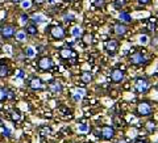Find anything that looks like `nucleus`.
Segmentation results:
<instances>
[{
	"mask_svg": "<svg viewBox=\"0 0 158 143\" xmlns=\"http://www.w3.org/2000/svg\"><path fill=\"white\" fill-rule=\"evenodd\" d=\"M15 34H16V28L12 24H6L0 28V36L3 39H11L15 37Z\"/></svg>",
	"mask_w": 158,
	"mask_h": 143,
	"instance_id": "f257e3e1",
	"label": "nucleus"
},
{
	"mask_svg": "<svg viewBox=\"0 0 158 143\" xmlns=\"http://www.w3.org/2000/svg\"><path fill=\"white\" fill-rule=\"evenodd\" d=\"M99 137H102V139H104V141H111L115 137V129L110 125H104L102 127V131Z\"/></svg>",
	"mask_w": 158,
	"mask_h": 143,
	"instance_id": "423d86ee",
	"label": "nucleus"
},
{
	"mask_svg": "<svg viewBox=\"0 0 158 143\" xmlns=\"http://www.w3.org/2000/svg\"><path fill=\"white\" fill-rule=\"evenodd\" d=\"M120 20H121V22H125V24L132 22L131 14H129V13H127V12H123V13L120 14Z\"/></svg>",
	"mask_w": 158,
	"mask_h": 143,
	"instance_id": "a211bd4d",
	"label": "nucleus"
},
{
	"mask_svg": "<svg viewBox=\"0 0 158 143\" xmlns=\"http://www.w3.org/2000/svg\"><path fill=\"white\" fill-rule=\"evenodd\" d=\"M46 0H33V4H36V6H41V4H44Z\"/></svg>",
	"mask_w": 158,
	"mask_h": 143,
	"instance_id": "473e14b6",
	"label": "nucleus"
},
{
	"mask_svg": "<svg viewBox=\"0 0 158 143\" xmlns=\"http://www.w3.org/2000/svg\"><path fill=\"white\" fill-rule=\"evenodd\" d=\"M123 79H124V72H123V70H118V68H116V70L112 71V73H111V80L113 83H121Z\"/></svg>",
	"mask_w": 158,
	"mask_h": 143,
	"instance_id": "f8f14e48",
	"label": "nucleus"
},
{
	"mask_svg": "<svg viewBox=\"0 0 158 143\" xmlns=\"http://www.w3.org/2000/svg\"><path fill=\"white\" fill-rule=\"evenodd\" d=\"M81 80L83 83H90L92 80V75H91V72H83L82 75H81Z\"/></svg>",
	"mask_w": 158,
	"mask_h": 143,
	"instance_id": "6ab92c4d",
	"label": "nucleus"
},
{
	"mask_svg": "<svg viewBox=\"0 0 158 143\" xmlns=\"http://www.w3.org/2000/svg\"><path fill=\"white\" fill-rule=\"evenodd\" d=\"M29 21V17L27 16V14H23V16H21V22L23 24H27Z\"/></svg>",
	"mask_w": 158,
	"mask_h": 143,
	"instance_id": "2f4dec72",
	"label": "nucleus"
},
{
	"mask_svg": "<svg viewBox=\"0 0 158 143\" xmlns=\"http://www.w3.org/2000/svg\"><path fill=\"white\" fill-rule=\"evenodd\" d=\"M53 65H54V62L50 57H42L37 63V66L41 71H49L53 67Z\"/></svg>",
	"mask_w": 158,
	"mask_h": 143,
	"instance_id": "39448f33",
	"label": "nucleus"
},
{
	"mask_svg": "<svg viewBox=\"0 0 158 143\" xmlns=\"http://www.w3.org/2000/svg\"><path fill=\"white\" fill-rule=\"evenodd\" d=\"M16 39L17 41H20V42H23V41H25V38H27V33L24 32V30H20V32H16Z\"/></svg>",
	"mask_w": 158,
	"mask_h": 143,
	"instance_id": "aec40b11",
	"label": "nucleus"
},
{
	"mask_svg": "<svg viewBox=\"0 0 158 143\" xmlns=\"http://www.w3.org/2000/svg\"><path fill=\"white\" fill-rule=\"evenodd\" d=\"M31 6H32L31 2H23V7H24V8H29Z\"/></svg>",
	"mask_w": 158,
	"mask_h": 143,
	"instance_id": "72a5a7b5",
	"label": "nucleus"
},
{
	"mask_svg": "<svg viewBox=\"0 0 158 143\" xmlns=\"http://www.w3.org/2000/svg\"><path fill=\"white\" fill-rule=\"evenodd\" d=\"M148 39H149V38H148L146 36H141V38H140V42L142 43V45H146V43H148Z\"/></svg>",
	"mask_w": 158,
	"mask_h": 143,
	"instance_id": "7c9ffc66",
	"label": "nucleus"
},
{
	"mask_svg": "<svg viewBox=\"0 0 158 143\" xmlns=\"http://www.w3.org/2000/svg\"><path fill=\"white\" fill-rule=\"evenodd\" d=\"M69 18L73 20V18H74V16H73V14H66V16H65V20H66V21H69Z\"/></svg>",
	"mask_w": 158,
	"mask_h": 143,
	"instance_id": "e433bc0d",
	"label": "nucleus"
},
{
	"mask_svg": "<svg viewBox=\"0 0 158 143\" xmlns=\"http://www.w3.org/2000/svg\"><path fill=\"white\" fill-rule=\"evenodd\" d=\"M135 89L137 93H145L149 89V81L144 77H138L135 83Z\"/></svg>",
	"mask_w": 158,
	"mask_h": 143,
	"instance_id": "20e7f679",
	"label": "nucleus"
},
{
	"mask_svg": "<svg viewBox=\"0 0 158 143\" xmlns=\"http://www.w3.org/2000/svg\"><path fill=\"white\" fill-rule=\"evenodd\" d=\"M11 118H12L13 122H19L20 118H21V114H20L19 110H13V112L11 113Z\"/></svg>",
	"mask_w": 158,
	"mask_h": 143,
	"instance_id": "412c9836",
	"label": "nucleus"
},
{
	"mask_svg": "<svg viewBox=\"0 0 158 143\" xmlns=\"http://www.w3.org/2000/svg\"><path fill=\"white\" fill-rule=\"evenodd\" d=\"M24 32H25L27 34H29V36H36L38 30H37V26L34 25V24H31V25H27Z\"/></svg>",
	"mask_w": 158,
	"mask_h": 143,
	"instance_id": "dca6fc26",
	"label": "nucleus"
},
{
	"mask_svg": "<svg viewBox=\"0 0 158 143\" xmlns=\"http://www.w3.org/2000/svg\"><path fill=\"white\" fill-rule=\"evenodd\" d=\"M82 96H83V92H82V91H81V92H77L75 95H74V100H75V101H79V100L82 98Z\"/></svg>",
	"mask_w": 158,
	"mask_h": 143,
	"instance_id": "c85d7f7f",
	"label": "nucleus"
},
{
	"mask_svg": "<svg viewBox=\"0 0 158 143\" xmlns=\"http://www.w3.org/2000/svg\"><path fill=\"white\" fill-rule=\"evenodd\" d=\"M135 143H148V142H146L145 139H137Z\"/></svg>",
	"mask_w": 158,
	"mask_h": 143,
	"instance_id": "4c0bfd02",
	"label": "nucleus"
},
{
	"mask_svg": "<svg viewBox=\"0 0 158 143\" xmlns=\"http://www.w3.org/2000/svg\"><path fill=\"white\" fill-rule=\"evenodd\" d=\"M78 129H79V131H81V133H87L90 127H88V125H87V124H81V125H79Z\"/></svg>",
	"mask_w": 158,
	"mask_h": 143,
	"instance_id": "a878e982",
	"label": "nucleus"
},
{
	"mask_svg": "<svg viewBox=\"0 0 158 143\" xmlns=\"http://www.w3.org/2000/svg\"><path fill=\"white\" fill-rule=\"evenodd\" d=\"M11 2L15 4H19V3H23V0H11Z\"/></svg>",
	"mask_w": 158,
	"mask_h": 143,
	"instance_id": "58836bf2",
	"label": "nucleus"
},
{
	"mask_svg": "<svg viewBox=\"0 0 158 143\" xmlns=\"http://www.w3.org/2000/svg\"><path fill=\"white\" fill-rule=\"evenodd\" d=\"M59 57H61V59H63V61H70L73 57H75V53H74V50L70 47H63V49H61V51H59Z\"/></svg>",
	"mask_w": 158,
	"mask_h": 143,
	"instance_id": "9d476101",
	"label": "nucleus"
},
{
	"mask_svg": "<svg viewBox=\"0 0 158 143\" xmlns=\"http://www.w3.org/2000/svg\"><path fill=\"white\" fill-rule=\"evenodd\" d=\"M91 4L95 8H102L104 6V0H91Z\"/></svg>",
	"mask_w": 158,
	"mask_h": 143,
	"instance_id": "5701e85b",
	"label": "nucleus"
},
{
	"mask_svg": "<svg viewBox=\"0 0 158 143\" xmlns=\"http://www.w3.org/2000/svg\"><path fill=\"white\" fill-rule=\"evenodd\" d=\"M6 61H0V79L7 77L9 75V67L7 63H4Z\"/></svg>",
	"mask_w": 158,
	"mask_h": 143,
	"instance_id": "ddd939ff",
	"label": "nucleus"
},
{
	"mask_svg": "<svg viewBox=\"0 0 158 143\" xmlns=\"http://www.w3.org/2000/svg\"><path fill=\"white\" fill-rule=\"evenodd\" d=\"M4 100H7V89L0 87V102L4 101Z\"/></svg>",
	"mask_w": 158,
	"mask_h": 143,
	"instance_id": "b1692460",
	"label": "nucleus"
},
{
	"mask_svg": "<svg viewBox=\"0 0 158 143\" xmlns=\"http://www.w3.org/2000/svg\"><path fill=\"white\" fill-rule=\"evenodd\" d=\"M38 133H40V135H41L42 138H48L49 135L52 134V127H49V126H41L38 129Z\"/></svg>",
	"mask_w": 158,
	"mask_h": 143,
	"instance_id": "2eb2a0df",
	"label": "nucleus"
},
{
	"mask_svg": "<svg viewBox=\"0 0 158 143\" xmlns=\"http://www.w3.org/2000/svg\"><path fill=\"white\" fill-rule=\"evenodd\" d=\"M48 89L52 93H56L57 95V93L62 92V84L57 80H52V81H49V84H48Z\"/></svg>",
	"mask_w": 158,
	"mask_h": 143,
	"instance_id": "9b49d317",
	"label": "nucleus"
},
{
	"mask_svg": "<svg viewBox=\"0 0 158 143\" xmlns=\"http://www.w3.org/2000/svg\"><path fill=\"white\" fill-rule=\"evenodd\" d=\"M69 2H73V0H69Z\"/></svg>",
	"mask_w": 158,
	"mask_h": 143,
	"instance_id": "79ce46f5",
	"label": "nucleus"
},
{
	"mask_svg": "<svg viewBox=\"0 0 158 143\" xmlns=\"http://www.w3.org/2000/svg\"><path fill=\"white\" fill-rule=\"evenodd\" d=\"M124 4H125V0H116L115 6H116V8H121Z\"/></svg>",
	"mask_w": 158,
	"mask_h": 143,
	"instance_id": "c756f323",
	"label": "nucleus"
},
{
	"mask_svg": "<svg viewBox=\"0 0 158 143\" xmlns=\"http://www.w3.org/2000/svg\"><path fill=\"white\" fill-rule=\"evenodd\" d=\"M118 46H120V43H118V41L115 38L108 39V41H106V43H104L106 50L108 51V54H111V55H115V54L117 53Z\"/></svg>",
	"mask_w": 158,
	"mask_h": 143,
	"instance_id": "7ed1b4c3",
	"label": "nucleus"
},
{
	"mask_svg": "<svg viewBox=\"0 0 158 143\" xmlns=\"http://www.w3.org/2000/svg\"><path fill=\"white\" fill-rule=\"evenodd\" d=\"M152 112H153V108H152V105L148 101H141L140 104L137 105V113H138V116L148 117V116L152 114Z\"/></svg>",
	"mask_w": 158,
	"mask_h": 143,
	"instance_id": "f03ea898",
	"label": "nucleus"
},
{
	"mask_svg": "<svg viewBox=\"0 0 158 143\" xmlns=\"http://www.w3.org/2000/svg\"><path fill=\"white\" fill-rule=\"evenodd\" d=\"M17 76H19V77H24V71H23V70H19V71H17Z\"/></svg>",
	"mask_w": 158,
	"mask_h": 143,
	"instance_id": "c9c22d12",
	"label": "nucleus"
},
{
	"mask_svg": "<svg viewBox=\"0 0 158 143\" xmlns=\"http://www.w3.org/2000/svg\"><path fill=\"white\" fill-rule=\"evenodd\" d=\"M28 85H29V88H31V89H33V91H41L42 88H44V81H42L40 77L34 76V77H32L31 80H29Z\"/></svg>",
	"mask_w": 158,
	"mask_h": 143,
	"instance_id": "1a4fd4ad",
	"label": "nucleus"
},
{
	"mask_svg": "<svg viewBox=\"0 0 158 143\" xmlns=\"http://www.w3.org/2000/svg\"><path fill=\"white\" fill-rule=\"evenodd\" d=\"M50 36L54 38V39H63L65 38V30H63V28L62 26H59V25H54L50 28Z\"/></svg>",
	"mask_w": 158,
	"mask_h": 143,
	"instance_id": "6e6552de",
	"label": "nucleus"
},
{
	"mask_svg": "<svg viewBox=\"0 0 158 143\" xmlns=\"http://www.w3.org/2000/svg\"><path fill=\"white\" fill-rule=\"evenodd\" d=\"M92 39H94L92 34H88V33H86L85 36H83V42H85L86 45H90V43H92Z\"/></svg>",
	"mask_w": 158,
	"mask_h": 143,
	"instance_id": "4be33fe9",
	"label": "nucleus"
},
{
	"mask_svg": "<svg viewBox=\"0 0 158 143\" xmlns=\"http://www.w3.org/2000/svg\"><path fill=\"white\" fill-rule=\"evenodd\" d=\"M138 3L142 4V6H145V4H149L150 0H138Z\"/></svg>",
	"mask_w": 158,
	"mask_h": 143,
	"instance_id": "f704fd0d",
	"label": "nucleus"
},
{
	"mask_svg": "<svg viewBox=\"0 0 158 143\" xmlns=\"http://www.w3.org/2000/svg\"><path fill=\"white\" fill-rule=\"evenodd\" d=\"M33 21L34 22H42V21H45V18H44L41 14H36V16H33Z\"/></svg>",
	"mask_w": 158,
	"mask_h": 143,
	"instance_id": "bb28decb",
	"label": "nucleus"
},
{
	"mask_svg": "<svg viewBox=\"0 0 158 143\" xmlns=\"http://www.w3.org/2000/svg\"><path fill=\"white\" fill-rule=\"evenodd\" d=\"M156 28H157V20H156V17L149 18V21H148V30L153 32V30H156Z\"/></svg>",
	"mask_w": 158,
	"mask_h": 143,
	"instance_id": "f3484780",
	"label": "nucleus"
},
{
	"mask_svg": "<svg viewBox=\"0 0 158 143\" xmlns=\"http://www.w3.org/2000/svg\"><path fill=\"white\" fill-rule=\"evenodd\" d=\"M58 0H48V3H50V4H54V3H57Z\"/></svg>",
	"mask_w": 158,
	"mask_h": 143,
	"instance_id": "ea45409f",
	"label": "nucleus"
},
{
	"mask_svg": "<svg viewBox=\"0 0 158 143\" xmlns=\"http://www.w3.org/2000/svg\"><path fill=\"white\" fill-rule=\"evenodd\" d=\"M81 34H82V30H81L79 28H74V29H73V36H74V37H79Z\"/></svg>",
	"mask_w": 158,
	"mask_h": 143,
	"instance_id": "cd10ccee",
	"label": "nucleus"
},
{
	"mask_svg": "<svg viewBox=\"0 0 158 143\" xmlns=\"http://www.w3.org/2000/svg\"><path fill=\"white\" fill-rule=\"evenodd\" d=\"M113 30H115V33L118 34V36H123V34H125V33H127L128 28H127L123 22H120V24H116V25L113 26Z\"/></svg>",
	"mask_w": 158,
	"mask_h": 143,
	"instance_id": "4468645a",
	"label": "nucleus"
},
{
	"mask_svg": "<svg viewBox=\"0 0 158 143\" xmlns=\"http://www.w3.org/2000/svg\"><path fill=\"white\" fill-rule=\"evenodd\" d=\"M118 143H127L125 141H120V142H118Z\"/></svg>",
	"mask_w": 158,
	"mask_h": 143,
	"instance_id": "a19ab883",
	"label": "nucleus"
},
{
	"mask_svg": "<svg viewBox=\"0 0 158 143\" xmlns=\"http://www.w3.org/2000/svg\"><path fill=\"white\" fill-rule=\"evenodd\" d=\"M129 62L132 63V65H136V66L144 65V63L146 62V57H145L142 53L136 51V53L131 54V57H129Z\"/></svg>",
	"mask_w": 158,
	"mask_h": 143,
	"instance_id": "0eeeda50",
	"label": "nucleus"
},
{
	"mask_svg": "<svg viewBox=\"0 0 158 143\" xmlns=\"http://www.w3.org/2000/svg\"><path fill=\"white\" fill-rule=\"evenodd\" d=\"M25 55L29 57V58H33L34 55H36V51L33 50V47H27L25 49Z\"/></svg>",
	"mask_w": 158,
	"mask_h": 143,
	"instance_id": "393cba45",
	"label": "nucleus"
}]
</instances>
